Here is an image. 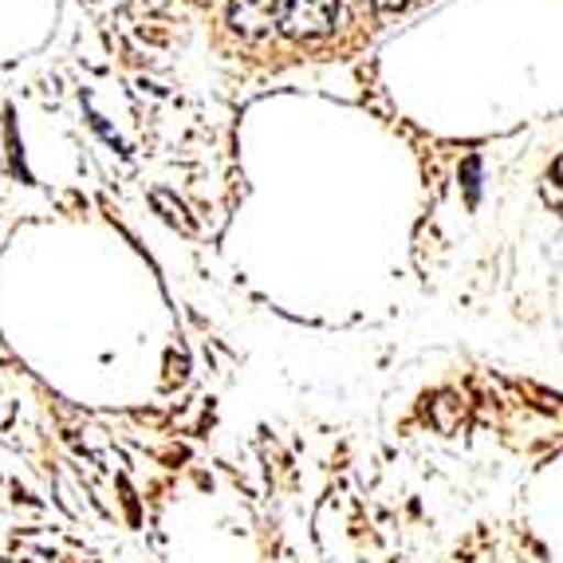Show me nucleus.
<instances>
[{
	"instance_id": "obj_1",
	"label": "nucleus",
	"mask_w": 563,
	"mask_h": 563,
	"mask_svg": "<svg viewBox=\"0 0 563 563\" xmlns=\"http://www.w3.org/2000/svg\"><path fill=\"white\" fill-rule=\"evenodd\" d=\"M339 16V0H284L280 29L288 36H323Z\"/></svg>"
},
{
	"instance_id": "obj_2",
	"label": "nucleus",
	"mask_w": 563,
	"mask_h": 563,
	"mask_svg": "<svg viewBox=\"0 0 563 563\" xmlns=\"http://www.w3.org/2000/svg\"><path fill=\"white\" fill-rule=\"evenodd\" d=\"M280 16H284V0H233V9H229L233 29L244 32V36L273 32Z\"/></svg>"
},
{
	"instance_id": "obj_3",
	"label": "nucleus",
	"mask_w": 563,
	"mask_h": 563,
	"mask_svg": "<svg viewBox=\"0 0 563 563\" xmlns=\"http://www.w3.org/2000/svg\"><path fill=\"white\" fill-rule=\"evenodd\" d=\"M371 4H378L383 12H395V9H402L406 0H371Z\"/></svg>"
},
{
	"instance_id": "obj_4",
	"label": "nucleus",
	"mask_w": 563,
	"mask_h": 563,
	"mask_svg": "<svg viewBox=\"0 0 563 563\" xmlns=\"http://www.w3.org/2000/svg\"><path fill=\"white\" fill-rule=\"evenodd\" d=\"M555 178H563V158H560V162H555Z\"/></svg>"
}]
</instances>
